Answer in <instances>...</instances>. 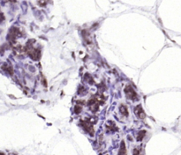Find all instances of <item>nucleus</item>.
I'll return each mask as SVG.
<instances>
[{"instance_id":"f257e3e1","label":"nucleus","mask_w":181,"mask_h":155,"mask_svg":"<svg viewBox=\"0 0 181 155\" xmlns=\"http://www.w3.org/2000/svg\"><path fill=\"white\" fill-rule=\"evenodd\" d=\"M80 124H81L82 128L84 129L85 131H87L90 136H94V134H95V130H94L93 124L91 123L90 121H89V120H81Z\"/></svg>"},{"instance_id":"f03ea898","label":"nucleus","mask_w":181,"mask_h":155,"mask_svg":"<svg viewBox=\"0 0 181 155\" xmlns=\"http://www.w3.org/2000/svg\"><path fill=\"white\" fill-rule=\"evenodd\" d=\"M125 93H126V97L130 99V100H133V101H135L137 100L138 96H137V93L135 90L132 87L131 85H127L125 88Z\"/></svg>"},{"instance_id":"7ed1b4c3","label":"nucleus","mask_w":181,"mask_h":155,"mask_svg":"<svg viewBox=\"0 0 181 155\" xmlns=\"http://www.w3.org/2000/svg\"><path fill=\"white\" fill-rule=\"evenodd\" d=\"M134 111H135V115L137 116L138 118H140V119H143V118H145L146 114H145V112H144V110H143L142 107L141 105H138V106H136V108H135Z\"/></svg>"},{"instance_id":"20e7f679","label":"nucleus","mask_w":181,"mask_h":155,"mask_svg":"<svg viewBox=\"0 0 181 155\" xmlns=\"http://www.w3.org/2000/svg\"><path fill=\"white\" fill-rule=\"evenodd\" d=\"M2 69L5 71H6L7 73H9L10 75H13V68L10 66V65H6V64H5V65L2 66Z\"/></svg>"},{"instance_id":"39448f33","label":"nucleus","mask_w":181,"mask_h":155,"mask_svg":"<svg viewBox=\"0 0 181 155\" xmlns=\"http://www.w3.org/2000/svg\"><path fill=\"white\" fill-rule=\"evenodd\" d=\"M119 110H120V112H121V114H122L123 116H128V110H127L126 106H125V105H121L120 108H119Z\"/></svg>"},{"instance_id":"423d86ee","label":"nucleus","mask_w":181,"mask_h":155,"mask_svg":"<svg viewBox=\"0 0 181 155\" xmlns=\"http://www.w3.org/2000/svg\"><path fill=\"white\" fill-rule=\"evenodd\" d=\"M146 135V130H141L139 133H138V136H137V141L141 142L143 139V138L145 137Z\"/></svg>"},{"instance_id":"0eeeda50","label":"nucleus","mask_w":181,"mask_h":155,"mask_svg":"<svg viewBox=\"0 0 181 155\" xmlns=\"http://www.w3.org/2000/svg\"><path fill=\"white\" fill-rule=\"evenodd\" d=\"M81 110H82V107L80 105H76L74 107V112H75V114H80L81 112Z\"/></svg>"},{"instance_id":"6e6552de","label":"nucleus","mask_w":181,"mask_h":155,"mask_svg":"<svg viewBox=\"0 0 181 155\" xmlns=\"http://www.w3.org/2000/svg\"><path fill=\"white\" fill-rule=\"evenodd\" d=\"M140 153H141V149H140V147H136V148L133 149V155H140Z\"/></svg>"},{"instance_id":"1a4fd4ad","label":"nucleus","mask_w":181,"mask_h":155,"mask_svg":"<svg viewBox=\"0 0 181 155\" xmlns=\"http://www.w3.org/2000/svg\"><path fill=\"white\" fill-rule=\"evenodd\" d=\"M4 20H5V16L3 15V13H0V22L4 21Z\"/></svg>"},{"instance_id":"9d476101","label":"nucleus","mask_w":181,"mask_h":155,"mask_svg":"<svg viewBox=\"0 0 181 155\" xmlns=\"http://www.w3.org/2000/svg\"><path fill=\"white\" fill-rule=\"evenodd\" d=\"M0 155H5V154H3V153H0Z\"/></svg>"}]
</instances>
